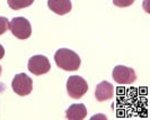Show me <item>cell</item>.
<instances>
[{
	"mask_svg": "<svg viewBox=\"0 0 150 120\" xmlns=\"http://www.w3.org/2000/svg\"><path fill=\"white\" fill-rule=\"evenodd\" d=\"M54 61L59 68L64 71H69V72L77 71L81 64V60L79 55L68 48L58 50L54 54Z\"/></svg>",
	"mask_w": 150,
	"mask_h": 120,
	"instance_id": "6da1fadb",
	"label": "cell"
},
{
	"mask_svg": "<svg viewBox=\"0 0 150 120\" xmlns=\"http://www.w3.org/2000/svg\"><path fill=\"white\" fill-rule=\"evenodd\" d=\"M67 91L69 97L78 100L83 98L88 91L87 81L79 75H72L67 81Z\"/></svg>",
	"mask_w": 150,
	"mask_h": 120,
	"instance_id": "7a4b0ae2",
	"label": "cell"
},
{
	"mask_svg": "<svg viewBox=\"0 0 150 120\" xmlns=\"http://www.w3.org/2000/svg\"><path fill=\"white\" fill-rule=\"evenodd\" d=\"M11 34L18 39H27L32 35V27L30 22L24 17H15L9 24Z\"/></svg>",
	"mask_w": 150,
	"mask_h": 120,
	"instance_id": "3957f363",
	"label": "cell"
},
{
	"mask_svg": "<svg viewBox=\"0 0 150 120\" xmlns=\"http://www.w3.org/2000/svg\"><path fill=\"white\" fill-rule=\"evenodd\" d=\"M11 88L18 96L25 97V96H28L33 90V81L27 74L19 73L15 75L11 82Z\"/></svg>",
	"mask_w": 150,
	"mask_h": 120,
	"instance_id": "277c9868",
	"label": "cell"
},
{
	"mask_svg": "<svg viewBox=\"0 0 150 120\" xmlns=\"http://www.w3.org/2000/svg\"><path fill=\"white\" fill-rule=\"evenodd\" d=\"M112 76L114 81L119 84H132L137 80V73L134 70L124 65L115 66L113 70Z\"/></svg>",
	"mask_w": 150,
	"mask_h": 120,
	"instance_id": "5b68a950",
	"label": "cell"
},
{
	"mask_svg": "<svg viewBox=\"0 0 150 120\" xmlns=\"http://www.w3.org/2000/svg\"><path fill=\"white\" fill-rule=\"evenodd\" d=\"M28 71L34 75L46 74L51 70V64L44 55H34L28 61Z\"/></svg>",
	"mask_w": 150,
	"mask_h": 120,
	"instance_id": "8992f818",
	"label": "cell"
},
{
	"mask_svg": "<svg viewBox=\"0 0 150 120\" xmlns=\"http://www.w3.org/2000/svg\"><path fill=\"white\" fill-rule=\"evenodd\" d=\"M114 96V87L107 81H103L97 84L95 90V97L99 102H104L107 100H111Z\"/></svg>",
	"mask_w": 150,
	"mask_h": 120,
	"instance_id": "52a82bcc",
	"label": "cell"
},
{
	"mask_svg": "<svg viewBox=\"0 0 150 120\" xmlns=\"http://www.w3.org/2000/svg\"><path fill=\"white\" fill-rule=\"evenodd\" d=\"M47 7L57 15H66L71 11L72 3L70 0H47Z\"/></svg>",
	"mask_w": 150,
	"mask_h": 120,
	"instance_id": "ba28073f",
	"label": "cell"
},
{
	"mask_svg": "<svg viewBox=\"0 0 150 120\" xmlns=\"http://www.w3.org/2000/svg\"><path fill=\"white\" fill-rule=\"evenodd\" d=\"M87 116V108L83 103L70 105L66 111V117L70 120H83Z\"/></svg>",
	"mask_w": 150,
	"mask_h": 120,
	"instance_id": "9c48e42d",
	"label": "cell"
},
{
	"mask_svg": "<svg viewBox=\"0 0 150 120\" xmlns=\"http://www.w3.org/2000/svg\"><path fill=\"white\" fill-rule=\"evenodd\" d=\"M7 1L8 6L13 10H19L23 8H27L34 2V0H7Z\"/></svg>",
	"mask_w": 150,
	"mask_h": 120,
	"instance_id": "30bf717a",
	"label": "cell"
},
{
	"mask_svg": "<svg viewBox=\"0 0 150 120\" xmlns=\"http://www.w3.org/2000/svg\"><path fill=\"white\" fill-rule=\"evenodd\" d=\"M9 29V20L6 17H0V36Z\"/></svg>",
	"mask_w": 150,
	"mask_h": 120,
	"instance_id": "8fae6325",
	"label": "cell"
},
{
	"mask_svg": "<svg viewBox=\"0 0 150 120\" xmlns=\"http://www.w3.org/2000/svg\"><path fill=\"white\" fill-rule=\"evenodd\" d=\"M135 0H113V3L119 8H125L131 6Z\"/></svg>",
	"mask_w": 150,
	"mask_h": 120,
	"instance_id": "7c38bea8",
	"label": "cell"
},
{
	"mask_svg": "<svg viewBox=\"0 0 150 120\" xmlns=\"http://www.w3.org/2000/svg\"><path fill=\"white\" fill-rule=\"evenodd\" d=\"M4 56H5V48H4V46L0 44V60H2Z\"/></svg>",
	"mask_w": 150,
	"mask_h": 120,
	"instance_id": "4fadbf2b",
	"label": "cell"
},
{
	"mask_svg": "<svg viewBox=\"0 0 150 120\" xmlns=\"http://www.w3.org/2000/svg\"><path fill=\"white\" fill-rule=\"evenodd\" d=\"M1 71H2V68H1V65H0V75H1Z\"/></svg>",
	"mask_w": 150,
	"mask_h": 120,
	"instance_id": "5bb4252c",
	"label": "cell"
}]
</instances>
